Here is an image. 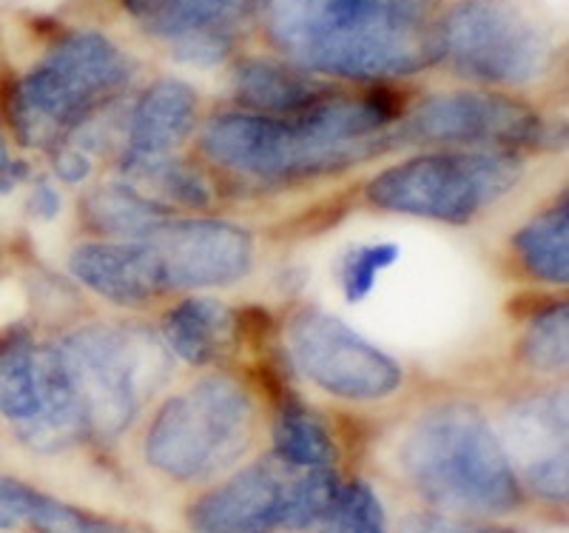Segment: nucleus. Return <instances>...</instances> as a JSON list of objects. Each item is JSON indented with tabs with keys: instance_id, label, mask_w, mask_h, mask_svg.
Masks as SVG:
<instances>
[{
	"instance_id": "obj_1",
	"label": "nucleus",
	"mask_w": 569,
	"mask_h": 533,
	"mask_svg": "<svg viewBox=\"0 0 569 533\" xmlns=\"http://www.w3.org/2000/svg\"><path fill=\"white\" fill-rule=\"evenodd\" d=\"M405 100L388 83L330 89L297 115L220 111L200 129V151L222 175L257 186H293L342 175L396 149Z\"/></svg>"
},
{
	"instance_id": "obj_2",
	"label": "nucleus",
	"mask_w": 569,
	"mask_h": 533,
	"mask_svg": "<svg viewBox=\"0 0 569 533\" xmlns=\"http://www.w3.org/2000/svg\"><path fill=\"white\" fill-rule=\"evenodd\" d=\"M441 0H253V18L284 60L359 83L441 63Z\"/></svg>"
},
{
	"instance_id": "obj_3",
	"label": "nucleus",
	"mask_w": 569,
	"mask_h": 533,
	"mask_svg": "<svg viewBox=\"0 0 569 533\" xmlns=\"http://www.w3.org/2000/svg\"><path fill=\"white\" fill-rule=\"evenodd\" d=\"M396 462L410 488L436 511L498 520L525 505L496 428L472 403H436L399 440Z\"/></svg>"
},
{
	"instance_id": "obj_4",
	"label": "nucleus",
	"mask_w": 569,
	"mask_h": 533,
	"mask_svg": "<svg viewBox=\"0 0 569 533\" xmlns=\"http://www.w3.org/2000/svg\"><path fill=\"white\" fill-rule=\"evenodd\" d=\"M137 63L109 34L63 32L49 52L9 83L7 120L27 149H54L134 83Z\"/></svg>"
},
{
	"instance_id": "obj_5",
	"label": "nucleus",
	"mask_w": 569,
	"mask_h": 533,
	"mask_svg": "<svg viewBox=\"0 0 569 533\" xmlns=\"http://www.w3.org/2000/svg\"><path fill=\"white\" fill-rule=\"evenodd\" d=\"M54 343L89 440L100 443L126 434L142 405L169 383L174 371L169 345L140 323H91Z\"/></svg>"
},
{
	"instance_id": "obj_6",
	"label": "nucleus",
	"mask_w": 569,
	"mask_h": 533,
	"mask_svg": "<svg viewBox=\"0 0 569 533\" xmlns=\"http://www.w3.org/2000/svg\"><path fill=\"white\" fill-rule=\"evenodd\" d=\"M259 408L246 383L208 374L169 397L151 416L142 456L157 474L182 485L220 480L251 451Z\"/></svg>"
},
{
	"instance_id": "obj_7",
	"label": "nucleus",
	"mask_w": 569,
	"mask_h": 533,
	"mask_svg": "<svg viewBox=\"0 0 569 533\" xmlns=\"http://www.w3.org/2000/svg\"><path fill=\"white\" fill-rule=\"evenodd\" d=\"M525 177V160L512 151L430 149L390 166L365 186L370 206L390 215L467 226Z\"/></svg>"
},
{
	"instance_id": "obj_8",
	"label": "nucleus",
	"mask_w": 569,
	"mask_h": 533,
	"mask_svg": "<svg viewBox=\"0 0 569 533\" xmlns=\"http://www.w3.org/2000/svg\"><path fill=\"white\" fill-rule=\"evenodd\" d=\"M342 491L337 468H293L268 454L188 505L191 533H299L322 525Z\"/></svg>"
},
{
	"instance_id": "obj_9",
	"label": "nucleus",
	"mask_w": 569,
	"mask_h": 533,
	"mask_svg": "<svg viewBox=\"0 0 569 533\" xmlns=\"http://www.w3.org/2000/svg\"><path fill=\"white\" fill-rule=\"evenodd\" d=\"M556 46L518 0H456L441 14V60L485 89H521L550 72Z\"/></svg>"
},
{
	"instance_id": "obj_10",
	"label": "nucleus",
	"mask_w": 569,
	"mask_h": 533,
	"mask_svg": "<svg viewBox=\"0 0 569 533\" xmlns=\"http://www.w3.org/2000/svg\"><path fill=\"white\" fill-rule=\"evenodd\" d=\"M0 416L29 451L60 454L89 440L58 343L9 334L0 343Z\"/></svg>"
},
{
	"instance_id": "obj_11",
	"label": "nucleus",
	"mask_w": 569,
	"mask_h": 533,
	"mask_svg": "<svg viewBox=\"0 0 569 533\" xmlns=\"http://www.w3.org/2000/svg\"><path fill=\"white\" fill-rule=\"evenodd\" d=\"M396 146L512 151L550 146L538 111L496 89L439 91L419 100L396 126Z\"/></svg>"
},
{
	"instance_id": "obj_12",
	"label": "nucleus",
	"mask_w": 569,
	"mask_h": 533,
	"mask_svg": "<svg viewBox=\"0 0 569 533\" xmlns=\"http://www.w3.org/2000/svg\"><path fill=\"white\" fill-rule=\"evenodd\" d=\"M284 352L311 385L345 403H379L405 383V368L345 319L299 308L284 326Z\"/></svg>"
},
{
	"instance_id": "obj_13",
	"label": "nucleus",
	"mask_w": 569,
	"mask_h": 533,
	"mask_svg": "<svg viewBox=\"0 0 569 533\" xmlns=\"http://www.w3.org/2000/svg\"><path fill=\"white\" fill-rule=\"evenodd\" d=\"M171 292L228 288L253 268V237L248 228L217 217H171L146 237Z\"/></svg>"
},
{
	"instance_id": "obj_14",
	"label": "nucleus",
	"mask_w": 569,
	"mask_h": 533,
	"mask_svg": "<svg viewBox=\"0 0 569 533\" xmlns=\"http://www.w3.org/2000/svg\"><path fill=\"white\" fill-rule=\"evenodd\" d=\"M142 34L162 43L171 58L191 66H217L240 43L253 18V0H120Z\"/></svg>"
},
{
	"instance_id": "obj_15",
	"label": "nucleus",
	"mask_w": 569,
	"mask_h": 533,
	"mask_svg": "<svg viewBox=\"0 0 569 533\" xmlns=\"http://www.w3.org/2000/svg\"><path fill=\"white\" fill-rule=\"evenodd\" d=\"M507 451L521 488L538 500L567 502V394L541 391L507 408L501 431H496Z\"/></svg>"
},
{
	"instance_id": "obj_16",
	"label": "nucleus",
	"mask_w": 569,
	"mask_h": 533,
	"mask_svg": "<svg viewBox=\"0 0 569 533\" xmlns=\"http://www.w3.org/2000/svg\"><path fill=\"white\" fill-rule=\"evenodd\" d=\"M71 277L120 308L149 306L169 288L149 240H98L69 254Z\"/></svg>"
},
{
	"instance_id": "obj_17",
	"label": "nucleus",
	"mask_w": 569,
	"mask_h": 533,
	"mask_svg": "<svg viewBox=\"0 0 569 533\" xmlns=\"http://www.w3.org/2000/svg\"><path fill=\"white\" fill-rule=\"evenodd\" d=\"M197 91L177 78H160L142 91L123 120L120 169L177 155L197 129Z\"/></svg>"
},
{
	"instance_id": "obj_18",
	"label": "nucleus",
	"mask_w": 569,
	"mask_h": 533,
	"mask_svg": "<svg viewBox=\"0 0 569 533\" xmlns=\"http://www.w3.org/2000/svg\"><path fill=\"white\" fill-rule=\"evenodd\" d=\"M240 314L222 299L186 297L162 314L160 337L182 363L206 368L217 365L240 345Z\"/></svg>"
},
{
	"instance_id": "obj_19",
	"label": "nucleus",
	"mask_w": 569,
	"mask_h": 533,
	"mask_svg": "<svg viewBox=\"0 0 569 533\" xmlns=\"http://www.w3.org/2000/svg\"><path fill=\"white\" fill-rule=\"evenodd\" d=\"M233 100L257 115H297L325 98L333 86L291 60L242 58L231 75Z\"/></svg>"
},
{
	"instance_id": "obj_20",
	"label": "nucleus",
	"mask_w": 569,
	"mask_h": 533,
	"mask_svg": "<svg viewBox=\"0 0 569 533\" xmlns=\"http://www.w3.org/2000/svg\"><path fill=\"white\" fill-rule=\"evenodd\" d=\"M273 456L293 468H337L339 445L322 416L284 388V383L273 388Z\"/></svg>"
},
{
	"instance_id": "obj_21",
	"label": "nucleus",
	"mask_w": 569,
	"mask_h": 533,
	"mask_svg": "<svg viewBox=\"0 0 569 533\" xmlns=\"http://www.w3.org/2000/svg\"><path fill=\"white\" fill-rule=\"evenodd\" d=\"M83 217L106 240H146L174 217L169 206L151 200L126 180L106 182L83 197Z\"/></svg>"
},
{
	"instance_id": "obj_22",
	"label": "nucleus",
	"mask_w": 569,
	"mask_h": 533,
	"mask_svg": "<svg viewBox=\"0 0 569 533\" xmlns=\"http://www.w3.org/2000/svg\"><path fill=\"white\" fill-rule=\"evenodd\" d=\"M512 251L518 266L532 280L547 286H567L569 283V206L567 200L552 203L547 211L532 217L530 223L512 235Z\"/></svg>"
},
{
	"instance_id": "obj_23",
	"label": "nucleus",
	"mask_w": 569,
	"mask_h": 533,
	"mask_svg": "<svg viewBox=\"0 0 569 533\" xmlns=\"http://www.w3.org/2000/svg\"><path fill=\"white\" fill-rule=\"evenodd\" d=\"M120 180L134 186L137 191L149 195L151 200L174 208H191V211H206L217 200L211 177L180 155L157 157L149 164H137L129 169H120Z\"/></svg>"
},
{
	"instance_id": "obj_24",
	"label": "nucleus",
	"mask_w": 569,
	"mask_h": 533,
	"mask_svg": "<svg viewBox=\"0 0 569 533\" xmlns=\"http://www.w3.org/2000/svg\"><path fill=\"white\" fill-rule=\"evenodd\" d=\"M518 357L538 374H558L567 368L569 357V314L563 303H550L530 314Z\"/></svg>"
},
{
	"instance_id": "obj_25",
	"label": "nucleus",
	"mask_w": 569,
	"mask_h": 533,
	"mask_svg": "<svg viewBox=\"0 0 569 533\" xmlns=\"http://www.w3.org/2000/svg\"><path fill=\"white\" fill-rule=\"evenodd\" d=\"M29 527L34 533H154L137 522L117 520V516L98 514L89 507L71 505L40 491L34 511L29 516Z\"/></svg>"
},
{
	"instance_id": "obj_26",
	"label": "nucleus",
	"mask_w": 569,
	"mask_h": 533,
	"mask_svg": "<svg viewBox=\"0 0 569 533\" xmlns=\"http://www.w3.org/2000/svg\"><path fill=\"white\" fill-rule=\"evenodd\" d=\"M319 533H390L388 514L373 488L365 480L342 485L337 502L325 516Z\"/></svg>"
},
{
	"instance_id": "obj_27",
	"label": "nucleus",
	"mask_w": 569,
	"mask_h": 533,
	"mask_svg": "<svg viewBox=\"0 0 569 533\" xmlns=\"http://www.w3.org/2000/svg\"><path fill=\"white\" fill-rule=\"evenodd\" d=\"M399 257L401 248L388 240L362 243V246L348 248L342 263H339V286H342V294L350 306L368 299L370 294H373L379 277H382L388 268H393Z\"/></svg>"
},
{
	"instance_id": "obj_28",
	"label": "nucleus",
	"mask_w": 569,
	"mask_h": 533,
	"mask_svg": "<svg viewBox=\"0 0 569 533\" xmlns=\"http://www.w3.org/2000/svg\"><path fill=\"white\" fill-rule=\"evenodd\" d=\"M396 533H518L510 525H498L492 520L447 514V511H410L396 522Z\"/></svg>"
},
{
	"instance_id": "obj_29",
	"label": "nucleus",
	"mask_w": 569,
	"mask_h": 533,
	"mask_svg": "<svg viewBox=\"0 0 569 533\" xmlns=\"http://www.w3.org/2000/svg\"><path fill=\"white\" fill-rule=\"evenodd\" d=\"M40 491L14 476H0V531L29 525Z\"/></svg>"
},
{
	"instance_id": "obj_30",
	"label": "nucleus",
	"mask_w": 569,
	"mask_h": 533,
	"mask_svg": "<svg viewBox=\"0 0 569 533\" xmlns=\"http://www.w3.org/2000/svg\"><path fill=\"white\" fill-rule=\"evenodd\" d=\"M32 211L38 217H43V220H52V217L60 211V195L49 180H40L38 186H34Z\"/></svg>"
},
{
	"instance_id": "obj_31",
	"label": "nucleus",
	"mask_w": 569,
	"mask_h": 533,
	"mask_svg": "<svg viewBox=\"0 0 569 533\" xmlns=\"http://www.w3.org/2000/svg\"><path fill=\"white\" fill-rule=\"evenodd\" d=\"M18 171H23V166H18L9 155V144L7 135H3V126H0V186H9L14 182V177H20Z\"/></svg>"
}]
</instances>
